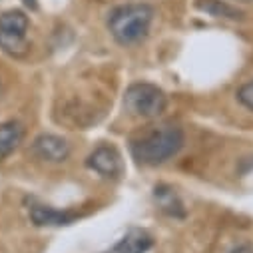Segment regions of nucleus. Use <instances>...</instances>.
<instances>
[{
	"label": "nucleus",
	"mask_w": 253,
	"mask_h": 253,
	"mask_svg": "<svg viewBox=\"0 0 253 253\" xmlns=\"http://www.w3.org/2000/svg\"><path fill=\"white\" fill-rule=\"evenodd\" d=\"M185 136L183 130L177 126H162L152 132H148L146 136L138 138L132 142V156L136 162L144 164V166H160L168 160H171L173 156L179 154V150L183 148Z\"/></svg>",
	"instance_id": "f257e3e1"
},
{
	"label": "nucleus",
	"mask_w": 253,
	"mask_h": 253,
	"mask_svg": "<svg viewBox=\"0 0 253 253\" xmlns=\"http://www.w3.org/2000/svg\"><path fill=\"white\" fill-rule=\"evenodd\" d=\"M154 8L144 2L124 4L108 14V30L112 38L122 46H134L142 42L152 26Z\"/></svg>",
	"instance_id": "f03ea898"
},
{
	"label": "nucleus",
	"mask_w": 253,
	"mask_h": 253,
	"mask_svg": "<svg viewBox=\"0 0 253 253\" xmlns=\"http://www.w3.org/2000/svg\"><path fill=\"white\" fill-rule=\"evenodd\" d=\"M168 106L166 94L148 82H136L124 94V108L136 118H158Z\"/></svg>",
	"instance_id": "7ed1b4c3"
},
{
	"label": "nucleus",
	"mask_w": 253,
	"mask_h": 253,
	"mask_svg": "<svg viewBox=\"0 0 253 253\" xmlns=\"http://www.w3.org/2000/svg\"><path fill=\"white\" fill-rule=\"evenodd\" d=\"M28 16L22 10H6L0 14V50L10 56H22L28 48Z\"/></svg>",
	"instance_id": "20e7f679"
},
{
	"label": "nucleus",
	"mask_w": 253,
	"mask_h": 253,
	"mask_svg": "<svg viewBox=\"0 0 253 253\" xmlns=\"http://www.w3.org/2000/svg\"><path fill=\"white\" fill-rule=\"evenodd\" d=\"M70 144L68 140L60 138L56 134H40L32 144V154L46 162V164H62L70 156Z\"/></svg>",
	"instance_id": "39448f33"
},
{
	"label": "nucleus",
	"mask_w": 253,
	"mask_h": 253,
	"mask_svg": "<svg viewBox=\"0 0 253 253\" xmlns=\"http://www.w3.org/2000/svg\"><path fill=\"white\" fill-rule=\"evenodd\" d=\"M86 166L104 177H118L122 173V156L114 146H98L86 160Z\"/></svg>",
	"instance_id": "423d86ee"
},
{
	"label": "nucleus",
	"mask_w": 253,
	"mask_h": 253,
	"mask_svg": "<svg viewBox=\"0 0 253 253\" xmlns=\"http://www.w3.org/2000/svg\"><path fill=\"white\" fill-rule=\"evenodd\" d=\"M28 213H30L32 223L38 225V227L70 225L76 219V213H72V211H60V210H54V208L44 206V204H38V202H32L30 204Z\"/></svg>",
	"instance_id": "0eeeda50"
},
{
	"label": "nucleus",
	"mask_w": 253,
	"mask_h": 253,
	"mask_svg": "<svg viewBox=\"0 0 253 253\" xmlns=\"http://www.w3.org/2000/svg\"><path fill=\"white\" fill-rule=\"evenodd\" d=\"M154 245V237L146 229H130L112 249L104 253H148Z\"/></svg>",
	"instance_id": "6e6552de"
},
{
	"label": "nucleus",
	"mask_w": 253,
	"mask_h": 253,
	"mask_svg": "<svg viewBox=\"0 0 253 253\" xmlns=\"http://www.w3.org/2000/svg\"><path fill=\"white\" fill-rule=\"evenodd\" d=\"M24 140V126L20 122H4L0 124V158L10 156Z\"/></svg>",
	"instance_id": "1a4fd4ad"
},
{
	"label": "nucleus",
	"mask_w": 253,
	"mask_h": 253,
	"mask_svg": "<svg viewBox=\"0 0 253 253\" xmlns=\"http://www.w3.org/2000/svg\"><path fill=\"white\" fill-rule=\"evenodd\" d=\"M154 198H156L158 208H160L164 213H168V215H171V217H183V215H185L183 204H181L179 196L173 192V187H169V185H156Z\"/></svg>",
	"instance_id": "9d476101"
},
{
	"label": "nucleus",
	"mask_w": 253,
	"mask_h": 253,
	"mask_svg": "<svg viewBox=\"0 0 253 253\" xmlns=\"http://www.w3.org/2000/svg\"><path fill=\"white\" fill-rule=\"evenodd\" d=\"M196 8L213 18H225V20H241L243 18V12L237 6L225 2V0H196Z\"/></svg>",
	"instance_id": "9b49d317"
},
{
	"label": "nucleus",
	"mask_w": 253,
	"mask_h": 253,
	"mask_svg": "<svg viewBox=\"0 0 253 253\" xmlns=\"http://www.w3.org/2000/svg\"><path fill=\"white\" fill-rule=\"evenodd\" d=\"M235 96H237L239 104H243L247 110L253 112V80L251 82H245L243 86H239V90H237Z\"/></svg>",
	"instance_id": "f8f14e48"
},
{
	"label": "nucleus",
	"mask_w": 253,
	"mask_h": 253,
	"mask_svg": "<svg viewBox=\"0 0 253 253\" xmlns=\"http://www.w3.org/2000/svg\"><path fill=\"white\" fill-rule=\"evenodd\" d=\"M225 253H253V247L249 243H237V245L229 247Z\"/></svg>",
	"instance_id": "ddd939ff"
},
{
	"label": "nucleus",
	"mask_w": 253,
	"mask_h": 253,
	"mask_svg": "<svg viewBox=\"0 0 253 253\" xmlns=\"http://www.w3.org/2000/svg\"><path fill=\"white\" fill-rule=\"evenodd\" d=\"M22 2H24V4L28 6V8H32V10H34V8L38 6V0H22Z\"/></svg>",
	"instance_id": "4468645a"
},
{
	"label": "nucleus",
	"mask_w": 253,
	"mask_h": 253,
	"mask_svg": "<svg viewBox=\"0 0 253 253\" xmlns=\"http://www.w3.org/2000/svg\"><path fill=\"white\" fill-rule=\"evenodd\" d=\"M241 2H253V0H241Z\"/></svg>",
	"instance_id": "2eb2a0df"
}]
</instances>
